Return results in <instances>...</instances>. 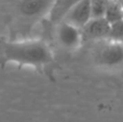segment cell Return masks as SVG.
<instances>
[{
  "mask_svg": "<svg viewBox=\"0 0 123 122\" xmlns=\"http://www.w3.org/2000/svg\"><path fill=\"white\" fill-rule=\"evenodd\" d=\"M54 63V54L47 42L40 39L0 40V64H15L36 69L49 68Z\"/></svg>",
  "mask_w": 123,
  "mask_h": 122,
  "instance_id": "obj_1",
  "label": "cell"
},
{
  "mask_svg": "<svg viewBox=\"0 0 123 122\" xmlns=\"http://www.w3.org/2000/svg\"><path fill=\"white\" fill-rule=\"evenodd\" d=\"M54 0H0L1 12L8 17L12 39H22L47 17Z\"/></svg>",
  "mask_w": 123,
  "mask_h": 122,
  "instance_id": "obj_2",
  "label": "cell"
},
{
  "mask_svg": "<svg viewBox=\"0 0 123 122\" xmlns=\"http://www.w3.org/2000/svg\"><path fill=\"white\" fill-rule=\"evenodd\" d=\"M94 64L105 70L123 69V43L104 39L96 41L92 50Z\"/></svg>",
  "mask_w": 123,
  "mask_h": 122,
  "instance_id": "obj_3",
  "label": "cell"
},
{
  "mask_svg": "<svg viewBox=\"0 0 123 122\" xmlns=\"http://www.w3.org/2000/svg\"><path fill=\"white\" fill-rule=\"evenodd\" d=\"M55 38L61 48L67 51H76L82 44L83 37L81 28L62 21L55 24Z\"/></svg>",
  "mask_w": 123,
  "mask_h": 122,
  "instance_id": "obj_4",
  "label": "cell"
},
{
  "mask_svg": "<svg viewBox=\"0 0 123 122\" xmlns=\"http://www.w3.org/2000/svg\"><path fill=\"white\" fill-rule=\"evenodd\" d=\"M110 24L105 17H92L82 28L83 39H87L93 42L108 39Z\"/></svg>",
  "mask_w": 123,
  "mask_h": 122,
  "instance_id": "obj_5",
  "label": "cell"
},
{
  "mask_svg": "<svg viewBox=\"0 0 123 122\" xmlns=\"http://www.w3.org/2000/svg\"><path fill=\"white\" fill-rule=\"evenodd\" d=\"M92 18L90 0H80L65 15L63 21L74 25L76 27L82 28Z\"/></svg>",
  "mask_w": 123,
  "mask_h": 122,
  "instance_id": "obj_6",
  "label": "cell"
},
{
  "mask_svg": "<svg viewBox=\"0 0 123 122\" xmlns=\"http://www.w3.org/2000/svg\"><path fill=\"white\" fill-rule=\"evenodd\" d=\"M80 0H54L50 13L48 15V18L52 24H57L62 22L68 13V11L76 6Z\"/></svg>",
  "mask_w": 123,
  "mask_h": 122,
  "instance_id": "obj_7",
  "label": "cell"
},
{
  "mask_svg": "<svg viewBox=\"0 0 123 122\" xmlns=\"http://www.w3.org/2000/svg\"><path fill=\"white\" fill-rule=\"evenodd\" d=\"M104 17L108 21L109 24L123 18V9L118 0H108Z\"/></svg>",
  "mask_w": 123,
  "mask_h": 122,
  "instance_id": "obj_8",
  "label": "cell"
},
{
  "mask_svg": "<svg viewBox=\"0 0 123 122\" xmlns=\"http://www.w3.org/2000/svg\"><path fill=\"white\" fill-rule=\"evenodd\" d=\"M108 39L123 43V18L110 24Z\"/></svg>",
  "mask_w": 123,
  "mask_h": 122,
  "instance_id": "obj_9",
  "label": "cell"
},
{
  "mask_svg": "<svg viewBox=\"0 0 123 122\" xmlns=\"http://www.w3.org/2000/svg\"><path fill=\"white\" fill-rule=\"evenodd\" d=\"M108 0H90L92 17H104Z\"/></svg>",
  "mask_w": 123,
  "mask_h": 122,
  "instance_id": "obj_10",
  "label": "cell"
},
{
  "mask_svg": "<svg viewBox=\"0 0 123 122\" xmlns=\"http://www.w3.org/2000/svg\"><path fill=\"white\" fill-rule=\"evenodd\" d=\"M118 2L120 3V6H122V9H123V0H118Z\"/></svg>",
  "mask_w": 123,
  "mask_h": 122,
  "instance_id": "obj_11",
  "label": "cell"
}]
</instances>
